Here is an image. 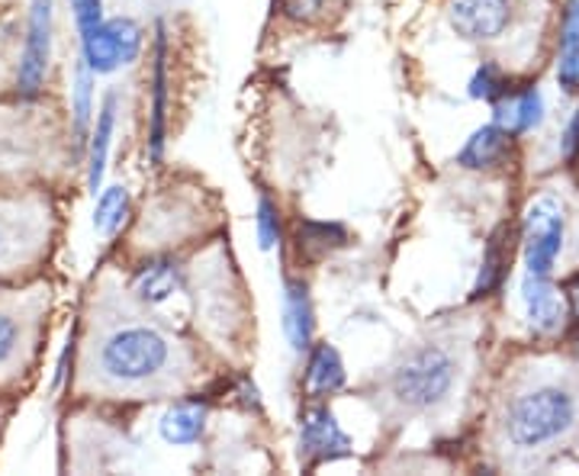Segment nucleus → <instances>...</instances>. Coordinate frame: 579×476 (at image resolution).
I'll return each mask as SVG.
<instances>
[{"label": "nucleus", "mask_w": 579, "mask_h": 476, "mask_svg": "<svg viewBox=\"0 0 579 476\" xmlns=\"http://www.w3.org/2000/svg\"><path fill=\"white\" fill-rule=\"evenodd\" d=\"M174 364V344L152 325L123 322L91 341L84 358L87 383L110 393H136L162 380Z\"/></svg>", "instance_id": "obj_1"}, {"label": "nucleus", "mask_w": 579, "mask_h": 476, "mask_svg": "<svg viewBox=\"0 0 579 476\" xmlns=\"http://www.w3.org/2000/svg\"><path fill=\"white\" fill-rule=\"evenodd\" d=\"M567 303H570V312L579 319V280L577 283H570V290H567Z\"/></svg>", "instance_id": "obj_30"}, {"label": "nucleus", "mask_w": 579, "mask_h": 476, "mask_svg": "<svg viewBox=\"0 0 579 476\" xmlns=\"http://www.w3.org/2000/svg\"><path fill=\"white\" fill-rule=\"evenodd\" d=\"M142 52V27L130 17H110L97 30L81 35V59L94 74L133 65Z\"/></svg>", "instance_id": "obj_6"}, {"label": "nucleus", "mask_w": 579, "mask_h": 476, "mask_svg": "<svg viewBox=\"0 0 579 476\" xmlns=\"http://www.w3.org/2000/svg\"><path fill=\"white\" fill-rule=\"evenodd\" d=\"M454 383H457V361L438 344H422L400 361L390 380V390L396 403L415 412H428L447 403Z\"/></svg>", "instance_id": "obj_3"}, {"label": "nucleus", "mask_w": 579, "mask_h": 476, "mask_svg": "<svg viewBox=\"0 0 579 476\" xmlns=\"http://www.w3.org/2000/svg\"><path fill=\"white\" fill-rule=\"evenodd\" d=\"M467 87H471V97H474V101L496 103L506 94V77H503V71L496 69L493 62H483V65L474 71V77H471Z\"/></svg>", "instance_id": "obj_25"}, {"label": "nucleus", "mask_w": 579, "mask_h": 476, "mask_svg": "<svg viewBox=\"0 0 579 476\" xmlns=\"http://www.w3.org/2000/svg\"><path fill=\"white\" fill-rule=\"evenodd\" d=\"M71 113H74V133L84 136L91 113H94V71L81 59L74 65V87H71Z\"/></svg>", "instance_id": "obj_23"}, {"label": "nucleus", "mask_w": 579, "mask_h": 476, "mask_svg": "<svg viewBox=\"0 0 579 476\" xmlns=\"http://www.w3.org/2000/svg\"><path fill=\"white\" fill-rule=\"evenodd\" d=\"M39 300H0V383L23 374L39 339Z\"/></svg>", "instance_id": "obj_5"}, {"label": "nucleus", "mask_w": 579, "mask_h": 476, "mask_svg": "<svg viewBox=\"0 0 579 476\" xmlns=\"http://www.w3.org/2000/svg\"><path fill=\"white\" fill-rule=\"evenodd\" d=\"M180 287V268L174 261H152L133 277V293L145 307H162Z\"/></svg>", "instance_id": "obj_19"}, {"label": "nucleus", "mask_w": 579, "mask_h": 476, "mask_svg": "<svg viewBox=\"0 0 579 476\" xmlns=\"http://www.w3.org/2000/svg\"><path fill=\"white\" fill-rule=\"evenodd\" d=\"M545 120V97L538 87H525L518 97H511L509 103H499L496 106V120L499 126H506L511 136H521V133H531L538 130Z\"/></svg>", "instance_id": "obj_18"}, {"label": "nucleus", "mask_w": 579, "mask_h": 476, "mask_svg": "<svg viewBox=\"0 0 579 476\" xmlns=\"http://www.w3.org/2000/svg\"><path fill=\"white\" fill-rule=\"evenodd\" d=\"M71 13H74V23H77L81 35H87L103 23L101 0H71Z\"/></svg>", "instance_id": "obj_27"}, {"label": "nucleus", "mask_w": 579, "mask_h": 476, "mask_svg": "<svg viewBox=\"0 0 579 476\" xmlns=\"http://www.w3.org/2000/svg\"><path fill=\"white\" fill-rule=\"evenodd\" d=\"M45 238V219L39 209L0 206V271H10L17 261H27Z\"/></svg>", "instance_id": "obj_9"}, {"label": "nucleus", "mask_w": 579, "mask_h": 476, "mask_svg": "<svg viewBox=\"0 0 579 476\" xmlns=\"http://www.w3.org/2000/svg\"><path fill=\"white\" fill-rule=\"evenodd\" d=\"M152 123H148V158L162 162L165 152V113H168V39L158 30V49H155V77H152Z\"/></svg>", "instance_id": "obj_14"}, {"label": "nucleus", "mask_w": 579, "mask_h": 476, "mask_svg": "<svg viewBox=\"0 0 579 476\" xmlns=\"http://www.w3.org/2000/svg\"><path fill=\"white\" fill-rule=\"evenodd\" d=\"M130 216V190L126 187H106L94 209V229L101 236H113Z\"/></svg>", "instance_id": "obj_21"}, {"label": "nucleus", "mask_w": 579, "mask_h": 476, "mask_svg": "<svg viewBox=\"0 0 579 476\" xmlns=\"http://www.w3.org/2000/svg\"><path fill=\"white\" fill-rule=\"evenodd\" d=\"M329 10V0H283V13L297 23H312Z\"/></svg>", "instance_id": "obj_28"}, {"label": "nucleus", "mask_w": 579, "mask_h": 476, "mask_svg": "<svg viewBox=\"0 0 579 476\" xmlns=\"http://www.w3.org/2000/svg\"><path fill=\"white\" fill-rule=\"evenodd\" d=\"M303 383H307L309 396H332L348 383L344 361H341V354L329 341H319V344L309 348L307 380Z\"/></svg>", "instance_id": "obj_16"}, {"label": "nucleus", "mask_w": 579, "mask_h": 476, "mask_svg": "<svg viewBox=\"0 0 579 476\" xmlns=\"http://www.w3.org/2000/svg\"><path fill=\"white\" fill-rule=\"evenodd\" d=\"M506 268H509V248L503 245V232H496V236L489 238V245H486L483 268H479L477 287H474V297H486V293H493V290L503 283Z\"/></svg>", "instance_id": "obj_22"}, {"label": "nucleus", "mask_w": 579, "mask_h": 476, "mask_svg": "<svg viewBox=\"0 0 579 476\" xmlns=\"http://www.w3.org/2000/svg\"><path fill=\"white\" fill-rule=\"evenodd\" d=\"M557 77L567 91L579 87V0H567V10H564Z\"/></svg>", "instance_id": "obj_20"}, {"label": "nucleus", "mask_w": 579, "mask_h": 476, "mask_svg": "<svg viewBox=\"0 0 579 476\" xmlns=\"http://www.w3.org/2000/svg\"><path fill=\"white\" fill-rule=\"evenodd\" d=\"M348 245V229L341 223H303L300 226V248L325 255L332 248Z\"/></svg>", "instance_id": "obj_24"}, {"label": "nucleus", "mask_w": 579, "mask_h": 476, "mask_svg": "<svg viewBox=\"0 0 579 476\" xmlns=\"http://www.w3.org/2000/svg\"><path fill=\"white\" fill-rule=\"evenodd\" d=\"M255 236H258L261 251H271L280 245V213L268 197H261L258 209H255Z\"/></svg>", "instance_id": "obj_26"}, {"label": "nucleus", "mask_w": 579, "mask_h": 476, "mask_svg": "<svg viewBox=\"0 0 579 476\" xmlns=\"http://www.w3.org/2000/svg\"><path fill=\"white\" fill-rule=\"evenodd\" d=\"M521 307H525V319L535 332H557L567 319V303L564 297L554 290L550 277H535V273H525L521 280Z\"/></svg>", "instance_id": "obj_11"}, {"label": "nucleus", "mask_w": 579, "mask_h": 476, "mask_svg": "<svg viewBox=\"0 0 579 476\" xmlns=\"http://www.w3.org/2000/svg\"><path fill=\"white\" fill-rule=\"evenodd\" d=\"M577 351H579V341H577Z\"/></svg>", "instance_id": "obj_31"}, {"label": "nucleus", "mask_w": 579, "mask_h": 476, "mask_svg": "<svg viewBox=\"0 0 579 476\" xmlns=\"http://www.w3.org/2000/svg\"><path fill=\"white\" fill-rule=\"evenodd\" d=\"M577 152H579V106L577 113H573V120H570V126H567V133H564V155L573 158Z\"/></svg>", "instance_id": "obj_29"}, {"label": "nucleus", "mask_w": 579, "mask_h": 476, "mask_svg": "<svg viewBox=\"0 0 579 476\" xmlns=\"http://www.w3.org/2000/svg\"><path fill=\"white\" fill-rule=\"evenodd\" d=\"M567 238V219L554 197H538L525 209L521 223V248H525V268L535 277H550Z\"/></svg>", "instance_id": "obj_4"}, {"label": "nucleus", "mask_w": 579, "mask_h": 476, "mask_svg": "<svg viewBox=\"0 0 579 476\" xmlns=\"http://www.w3.org/2000/svg\"><path fill=\"white\" fill-rule=\"evenodd\" d=\"M577 422V400L560 386H538L515 396L506 408L503 432L515 447H545L564 438Z\"/></svg>", "instance_id": "obj_2"}, {"label": "nucleus", "mask_w": 579, "mask_h": 476, "mask_svg": "<svg viewBox=\"0 0 579 476\" xmlns=\"http://www.w3.org/2000/svg\"><path fill=\"white\" fill-rule=\"evenodd\" d=\"M206 418H209V408L200 400H180L162 415L158 422V432L162 438L174 447H187V444H197L204 438Z\"/></svg>", "instance_id": "obj_15"}, {"label": "nucleus", "mask_w": 579, "mask_h": 476, "mask_svg": "<svg viewBox=\"0 0 579 476\" xmlns=\"http://www.w3.org/2000/svg\"><path fill=\"white\" fill-rule=\"evenodd\" d=\"M300 454L307 461H335L351 454V438L329 406H309L300 415Z\"/></svg>", "instance_id": "obj_10"}, {"label": "nucleus", "mask_w": 579, "mask_h": 476, "mask_svg": "<svg viewBox=\"0 0 579 476\" xmlns=\"http://www.w3.org/2000/svg\"><path fill=\"white\" fill-rule=\"evenodd\" d=\"M511 133L499 123H486L479 126L474 136L467 138L457 152V165L464 170H489L496 168L506 155H509Z\"/></svg>", "instance_id": "obj_13"}, {"label": "nucleus", "mask_w": 579, "mask_h": 476, "mask_svg": "<svg viewBox=\"0 0 579 476\" xmlns=\"http://www.w3.org/2000/svg\"><path fill=\"white\" fill-rule=\"evenodd\" d=\"M116 113H120V97L106 94L91 133V155H87V187L97 194L103 184V170H106V158H110V145H113V133H116Z\"/></svg>", "instance_id": "obj_17"}, {"label": "nucleus", "mask_w": 579, "mask_h": 476, "mask_svg": "<svg viewBox=\"0 0 579 476\" xmlns=\"http://www.w3.org/2000/svg\"><path fill=\"white\" fill-rule=\"evenodd\" d=\"M447 23L467 42H493L509 30L511 0H451Z\"/></svg>", "instance_id": "obj_8"}, {"label": "nucleus", "mask_w": 579, "mask_h": 476, "mask_svg": "<svg viewBox=\"0 0 579 476\" xmlns=\"http://www.w3.org/2000/svg\"><path fill=\"white\" fill-rule=\"evenodd\" d=\"M283 335L297 354L309 351L316 339V309H312V297L303 280L283 283Z\"/></svg>", "instance_id": "obj_12"}, {"label": "nucleus", "mask_w": 579, "mask_h": 476, "mask_svg": "<svg viewBox=\"0 0 579 476\" xmlns=\"http://www.w3.org/2000/svg\"><path fill=\"white\" fill-rule=\"evenodd\" d=\"M52 27H55L52 0H33L27 42H23V55H20V69H17V91L27 101L35 97L45 84V71L52 59Z\"/></svg>", "instance_id": "obj_7"}]
</instances>
